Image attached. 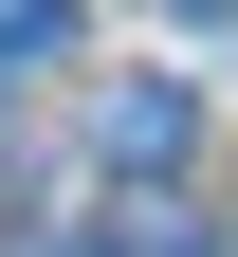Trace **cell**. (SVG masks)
<instances>
[{
	"label": "cell",
	"mask_w": 238,
	"mask_h": 257,
	"mask_svg": "<svg viewBox=\"0 0 238 257\" xmlns=\"http://www.w3.org/2000/svg\"><path fill=\"white\" fill-rule=\"evenodd\" d=\"M92 128H110V166H128V184H165V166L201 147V92H183V74H110V110H92Z\"/></svg>",
	"instance_id": "cell-1"
},
{
	"label": "cell",
	"mask_w": 238,
	"mask_h": 257,
	"mask_svg": "<svg viewBox=\"0 0 238 257\" xmlns=\"http://www.w3.org/2000/svg\"><path fill=\"white\" fill-rule=\"evenodd\" d=\"M110 257H220V220H201V202H165V184H147V202L110 220Z\"/></svg>",
	"instance_id": "cell-2"
},
{
	"label": "cell",
	"mask_w": 238,
	"mask_h": 257,
	"mask_svg": "<svg viewBox=\"0 0 238 257\" xmlns=\"http://www.w3.org/2000/svg\"><path fill=\"white\" fill-rule=\"evenodd\" d=\"M74 55V0H0V74H55Z\"/></svg>",
	"instance_id": "cell-3"
},
{
	"label": "cell",
	"mask_w": 238,
	"mask_h": 257,
	"mask_svg": "<svg viewBox=\"0 0 238 257\" xmlns=\"http://www.w3.org/2000/svg\"><path fill=\"white\" fill-rule=\"evenodd\" d=\"M183 19H220V0H183Z\"/></svg>",
	"instance_id": "cell-4"
}]
</instances>
